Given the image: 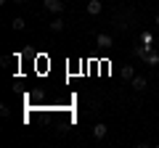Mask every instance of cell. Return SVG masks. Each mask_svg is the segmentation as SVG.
Listing matches in <instances>:
<instances>
[{"label":"cell","instance_id":"cell-1","mask_svg":"<svg viewBox=\"0 0 159 148\" xmlns=\"http://www.w3.org/2000/svg\"><path fill=\"white\" fill-rule=\"evenodd\" d=\"M43 8H45L48 13H56V16L64 13V3L61 0H43Z\"/></svg>","mask_w":159,"mask_h":148},{"label":"cell","instance_id":"cell-2","mask_svg":"<svg viewBox=\"0 0 159 148\" xmlns=\"http://www.w3.org/2000/svg\"><path fill=\"white\" fill-rule=\"evenodd\" d=\"M85 11L90 13V16H101V11H103V3H101V0H88Z\"/></svg>","mask_w":159,"mask_h":148},{"label":"cell","instance_id":"cell-3","mask_svg":"<svg viewBox=\"0 0 159 148\" xmlns=\"http://www.w3.org/2000/svg\"><path fill=\"white\" fill-rule=\"evenodd\" d=\"M130 85H133V90L141 93V90H146V87H148V82H146V77H138V74H135V77L130 80Z\"/></svg>","mask_w":159,"mask_h":148},{"label":"cell","instance_id":"cell-4","mask_svg":"<svg viewBox=\"0 0 159 148\" xmlns=\"http://www.w3.org/2000/svg\"><path fill=\"white\" fill-rule=\"evenodd\" d=\"M106 132H109V127L103 124V122H98V124L93 127V137H96V140H103V137H106Z\"/></svg>","mask_w":159,"mask_h":148},{"label":"cell","instance_id":"cell-5","mask_svg":"<svg viewBox=\"0 0 159 148\" xmlns=\"http://www.w3.org/2000/svg\"><path fill=\"white\" fill-rule=\"evenodd\" d=\"M96 42H98V45H101V48H111V34H106V32H101V34H98V37H96Z\"/></svg>","mask_w":159,"mask_h":148},{"label":"cell","instance_id":"cell-6","mask_svg":"<svg viewBox=\"0 0 159 148\" xmlns=\"http://www.w3.org/2000/svg\"><path fill=\"white\" fill-rule=\"evenodd\" d=\"M119 74H122V80H125V82H130L133 77H135V69H133V66H122V72H119Z\"/></svg>","mask_w":159,"mask_h":148},{"label":"cell","instance_id":"cell-7","mask_svg":"<svg viewBox=\"0 0 159 148\" xmlns=\"http://www.w3.org/2000/svg\"><path fill=\"white\" fill-rule=\"evenodd\" d=\"M48 27H51V32H61V29H64V19H61V16H56L51 24H48Z\"/></svg>","mask_w":159,"mask_h":148},{"label":"cell","instance_id":"cell-8","mask_svg":"<svg viewBox=\"0 0 159 148\" xmlns=\"http://www.w3.org/2000/svg\"><path fill=\"white\" fill-rule=\"evenodd\" d=\"M11 27H13V29H16V32H21V29H24V27H27V21H24V19H21V16H16V19H13V21H11Z\"/></svg>","mask_w":159,"mask_h":148},{"label":"cell","instance_id":"cell-9","mask_svg":"<svg viewBox=\"0 0 159 148\" xmlns=\"http://www.w3.org/2000/svg\"><path fill=\"white\" fill-rule=\"evenodd\" d=\"M143 63H159V53H148V56L143 58Z\"/></svg>","mask_w":159,"mask_h":148},{"label":"cell","instance_id":"cell-10","mask_svg":"<svg viewBox=\"0 0 159 148\" xmlns=\"http://www.w3.org/2000/svg\"><path fill=\"white\" fill-rule=\"evenodd\" d=\"M154 24H157V27H159V13H157V16H154Z\"/></svg>","mask_w":159,"mask_h":148},{"label":"cell","instance_id":"cell-11","mask_svg":"<svg viewBox=\"0 0 159 148\" xmlns=\"http://www.w3.org/2000/svg\"><path fill=\"white\" fill-rule=\"evenodd\" d=\"M13 3H19V6H21V3H27V0H13Z\"/></svg>","mask_w":159,"mask_h":148}]
</instances>
